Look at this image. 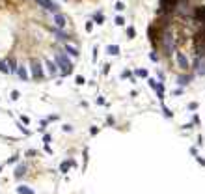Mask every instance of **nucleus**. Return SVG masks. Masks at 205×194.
Segmentation results:
<instances>
[{"label":"nucleus","instance_id":"aec40b11","mask_svg":"<svg viewBox=\"0 0 205 194\" xmlns=\"http://www.w3.org/2000/svg\"><path fill=\"white\" fill-rule=\"evenodd\" d=\"M2 168H4V166H2V164H0V174H2Z\"/></svg>","mask_w":205,"mask_h":194},{"label":"nucleus","instance_id":"2eb2a0df","mask_svg":"<svg viewBox=\"0 0 205 194\" xmlns=\"http://www.w3.org/2000/svg\"><path fill=\"white\" fill-rule=\"evenodd\" d=\"M19 161V155H13L11 159H7V164H13V162H17Z\"/></svg>","mask_w":205,"mask_h":194},{"label":"nucleus","instance_id":"39448f33","mask_svg":"<svg viewBox=\"0 0 205 194\" xmlns=\"http://www.w3.org/2000/svg\"><path fill=\"white\" fill-rule=\"evenodd\" d=\"M52 19H54V25H56V28H60V30H64V28H65V25H67V19H65V15H62V13H54V15H52Z\"/></svg>","mask_w":205,"mask_h":194},{"label":"nucleus","instance_id":"f3484780","mask_svg":"<svg viewBox=\"0 0 205 194\" xmlns=\"http://www.w3.org/2000/svg\"><path fill=\"white\" fill-rule=\"evenodd\" d=\"M77 84H84V77H77Z\"/></svg>","mask_w":205,"mask_h":194},{"label":"nucleus","instance_id":"dca6fc26","mask_svg":"<svg viewBox=\"0 0 205 194\" xmlns=\"http://www.w3.org/2000/svg\"><path fill=\"white\" fill-rule=\"evenodd\" d=\"M92 28H93V22L88 21V22H86V30H88V32H92Z\"/></svg>","mask_w":205,"mask_h":194},{"label":"nucleus","instance_id":"0eeeda50","mask_svg":"<svg viewBox=\"0 0 205 194\" xmlns=\"http://www.w3.org/2000/svg\"><path fill=\"white\" fill-rule=\"evenodd\" d=\"M15 75H17L21 80H30V75H28V71H26V65H19L17 71H15Z\"/></svg>","mask_w":205,"mask_h":194},{"label":"nucleus","instance_id":"a211bd4d","mask_svg":"<svg viewBox=\"0 0 205 194\" xmlns=\"http://www.w3.org/2000/svg\"><path fill=\"white\" fill-rule=\"evenodd\" d=\"M58 120V116H56V114H52V116H49V121H56Z\"/></svg>","mask_w":205,"mask_h":194},{"label":"nucleus","instance_id":"20e7f679","mask_svg":"<svg viewBox=\"0 0 205 194\" xmlns=\"http://www.w3.org/2000/svg\"><path fill=\"white\" fill-rule=\"evenodd\" d=\"M39 2V6H43V10H47V11H50V13H60V11H58V6L54 2H50V0H37Z\"/></svg>","mask_w":205,"mask_h":194},{"label":"nucleus","instance_id":"1a4fd4ad","mask_svg":"<svg viewBox=\"0 0 205 194\" xmlns=\"http://www.w3.org/2000/svg\"><path fill=\"white\" fill-rule=\"evenodd\" d=\"M64 50H67L69 56H75V58L78 56V49H77V47H73V45H69V43H64Z\"/></svg>","mask_w":205,"mask_h":194},{"label":"nucleus","instance_id":"9b49d317","mask_svg":"<svg viewBox=\"0 0 205 194\" xmlns=\"http://www.w3.org/2000/svg\"><path fill=\"white\" fill-rule=\"evenodd\" d=\"M50 140H52V136H50L49 133L43 134V144H45V146H49V144H50Z\"/></svg>","mask_w":205,"mask_h":194},{"label":"nucleus","instance_id":"4468645a","mask_svg":"<svg viewBox=\"0 0 205 194\" xmlns=\"http://www.w3.org/2000/svg\"><path fill=\"white\" fill-rule=\"evenodd\" d=\"M21 121H22L24 125H30V118H28V116H21Z\"/></svg>","mask_w":205,"mask_h":194},{"label":"nucleus","instance_id":"7ed1b4c3","mask_svg":"<svg viewBox=\"0 0 205 194\" xmlns=\"http://www.w3.org/2000/svg\"><path fill=\"white\" fill-rule=\"evenodd\" d=\"M26 170H28V164H26V162H21V164H19L17 168L13 170V177H15L17 181H19V179H22V177L26 176Z\"/></svg>","mask_w":205,"mask_h":194},{"label":"nucleus","instance_id":"f257e3e1","mask_svg":"<svg viewBox=\"0 0 205 194\" xmlns=\"http://www.w3.org/2000/svg\"><path fill=\"white\" fill-rule=\"evenodd\" d=\"M54 64H56L58 71H60V77H67L71 73L73 64H71V60L67 58V52H65V50H56V52H54Z\"/></svg>","mask_w":205,"mask_h":194},{"label":"nucleus","instance_id":"f03ea898","mask_svg":"<svg viewBox=\"0 0 205 194\" xmlns=\"http://www.w3.org/2000/svg\"><path fill=\"white\" fill-rule=\"evenodd\" d=\"M45 77V71H43V65L37 58H32L30 60V78L32 80H41Z\"/></svg>","mask_w":205,"mask_h":194},{"label":"nucleus","instance_id":"6ab92c4d","mask_svg":"<svg viewBox=\"0 0 205 194\" xmlns=\"http://www.w3.org/2000/svg\"><path fill=\"white\" fill-rule=\"evenodd\" d=\"M71 129H73L71 125H64V131H65V133H71Z\"/></svg>","mask_w":205,"mask_h":194},{"label":"nucleus","instance_id":"ddd939ff","mask_svg":"<svg viewBox=\"0 0 205 194\" xmlns=\"http://www.w3.org/2000/svg\"><path fill=\"white\" fill-rule=\"evenodd\" d=\"M35 155H37L35 149H28V151H26V157H35Z\"/></svg>","mask_w":205,"mask_h":194},{"label":"nucleus","instance_id":"f8f14e48","mask_svg":"<svg viewBox=\"0 0 205 194\" xmlns=\"http://www.w3.org/2000/svg\"><path fill=\"white\" fill-rule=\"evenodd\" d=\"M10 95H11V99H13V101H17V99H19V95H21V93H19L17 90H13V92H11Z\"/></svg>","mask_w":205,"mask_h":194},{"label":"nucleus","instance_id":"9d476101","mask_svg":"<svg viewBox=\"0 0 205 194\" xmlns=\"http://www.w3.org/2000/svg\"><path fill=\"white\" fill-rule=\"evenodd\" d=\"M17 194H34V191L26 185H21V187H17Z\"/></svg>","mask_w":205,"mask_h":194},{"label":"nucleus","instance_id":"6e6552de","mask_svg":"<svg viewBox=\"0 0 205 194\" xmlns=\"http://www.w3.org/2000/svg\"><path fill=\"white\" fill-rule=\"evenodd\" d=\"M69 166H77V162H75L73 159H69V161H64V162L60 164V172H62V174H67Z\"/></svg>","mask_w":205,"mask_h":194},{"label":"nucleus","instance_id":"423d86ee","mask_svg":"<svg viewBox=\"0 0 205 194\" xmlns=\"http://www.w3.org/2000/svg\"><path fill=\"white\" fill-rule=\"evenodd\" d=\"M45 67H47V71H49V75L50 77H56L60 71H58V67H56V64H54L50 58H45Z\"/></svg>","mask_w":205,"mask_h":194}]
</instances>
